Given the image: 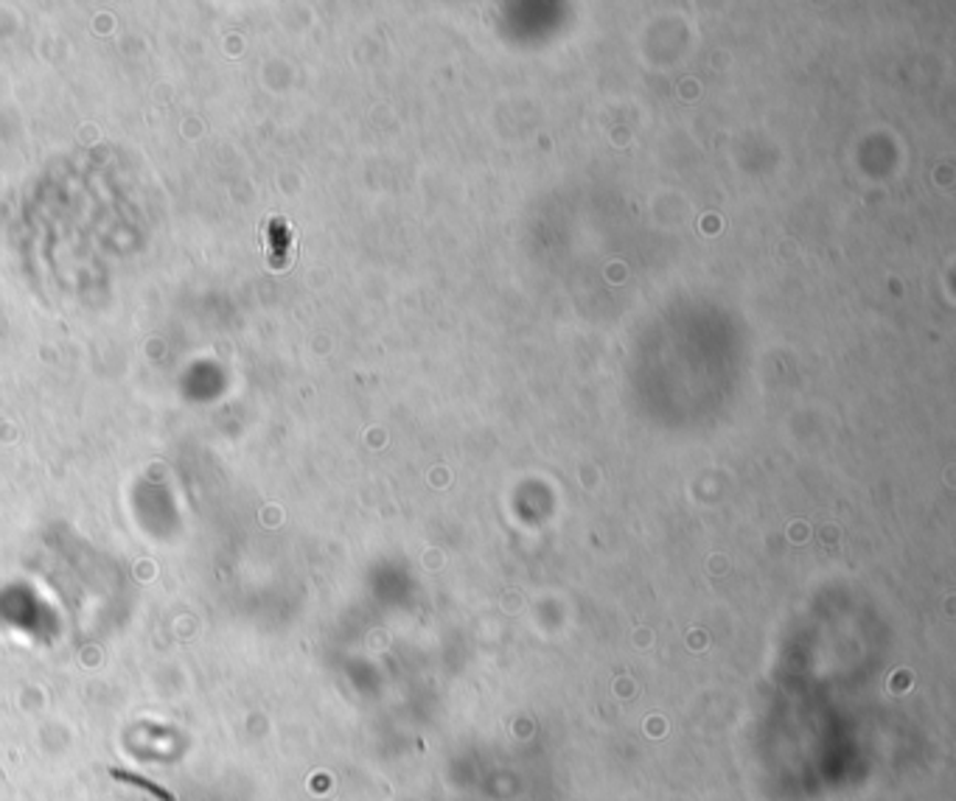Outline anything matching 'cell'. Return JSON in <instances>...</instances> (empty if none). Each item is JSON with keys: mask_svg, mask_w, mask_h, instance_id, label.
<instances>
[{"mask_svg": "<svg viewBox=\"0 0 956 801\" xmlns=\"http://www.w3.org/2000/svg\"><path fill=\"white\" fill-rule=\"evenodd\" d=\"M110 777L113 779H124V782H129V784H138V788L149 790V793L158 795V799H163V801H174V795H171L169 790L160 788V784H155V782H149V779L138 777V773H127V771H121V768H110Z\"/></svg>", "mask_w": 956, "mask_h": 801, "instance_id": "obj_1", "label": "cell"}]
</instances>
